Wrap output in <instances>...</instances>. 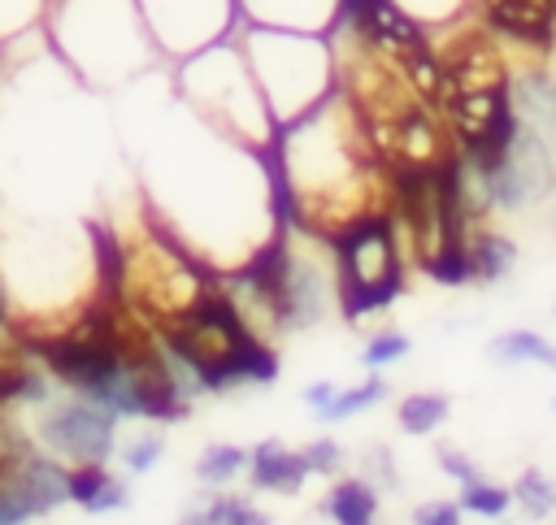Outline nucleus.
Here are the masks:
<instances>
[{
  "label": "nucleus",
  "instance_id": "27",
  "mask_svg": "<svg viewBox=\"0 0 556 525\" xmlns=\"http://www.w3.org/2000/svg\"><path fill=\"white\" fill-rule=\"evenodd\" d=\"M161 456H165V434H161V430H152V425L117 443V460H122V473H130V477H143V473H152V469L161 464Z\"/></svg>",
  "mask_w": 556,
  "mask_h": 525
},
{
  "label": "nucleus",
  "instance_id": "34",
  "mask_svg": "<svg viewBox=\"0 0 556 525\" xmlns=\"http://www.w3.org/2000/svg\"><path fill=\"white\" fill-rule=\"evenodd\" d=\"M334 395H339V386H334L330 377H317V382H308V386L300 390V399H304V408H308V412H313L317 421L326 417V408L334 404Z\"/></svg>",
  "mask_w": 556,
  "mask_h": 525
},
{
  "label": "nucleus",
  "instance_id": "23",
  "mask_svg": "<svg viewBox=\"0 0 556 525\" xmlns=\"http://www.w3.org/2000/svg\"><path fill=\"white\" fill-rule=\"evenodd\" d=\"M513 508H517L526 521H534V525L552 521V516H556V477H552L547 469H539V464H526V469L513 477Z\"/></svg>",
  "mask_w": 556,
  "mask_h": 525
},
{
  "label": "nucleus",
  "instance_id": "11",
  "mask_svg": "<svg viewBox=\"0 0 556 525\" xmlns=\"http://www.w3.org/2000/svg\"><path fill=\"white\" fill-rule=\"evenodd\" d=\"M139 17L161 56L187 61L208 43H222L239 30L235 0H135Z\"/></svg>",
  "mask_w": 556,
  "mask_h": 525
},
{
  "label": "nucleus",
  "instance_id": "5",
  "mask_svg": "<svg viewBox=\"0 0 556 525\" xmlns=\"http://www.w3.org/2000/svg\"><path fill=\"white\" fill-rule=\"evenodd\" d=\"M43 30L61 61L91 87L130 82L161 56L135 0H52Z\"/></svg>",
  "mask_w": 556,
  "mask_h": 525
},
{
  "label": "nucleus",
  "instance_id": "10",
  "mask_svg": "<svg viewBox=\"0 0 556 525\" xmlns=\"http://www.w3.org/2000/svg\"><path fill=\"white\" fill-rule=\"evenodd\" d=\"M26 430H30L35 447L48 451L52 460H61L65 469L109 464L122 443V417L87 395H74V390H56L48 404H39L26 421Z\"/></svg>",
  "mask_w": 556,
  "mask_h": 525
},
{
  "label": "nucleus",
  "instance_id": "7",
  "mask_svg": "<svg viewBox=\"0 0 556 525\" xmlns=\"http://www.w3.org/2000/svg\"><path fill=\"white\" fill-rule=\"evenodd\" d=\"M252 78L278 121L291 126L317 104H326L339 91L334 74V48L330 35H300V30H269V26H239L235 30Z\"/></svg>",
  "mask_w": 556,
  "mask_h": 525
},
{
  "label": "nucleus",
  "instance_id": "20",
  "mask_svg": "<svg viewBox=\"0 0 556 525\" xmlns=\"http://www.w3.org/2000/svg\"><path fill=\"white\" fill-rule=\"evenodd\" d=\"M452 417V395L447 390H408L400 404H395V425L408 434V438H430L439 434V425Z\"/></svg>",
  "mask_w": 556,
  "mask_h": 525
},
{
  "label": "nucleus",
  "instance_id": "36",
  "mask_svg": "<svg viewBox=\"0 0 556 525\" xmlns=\"http://www.w3.org/2000/svg\"><path fill=\"white\" fill-rule=\"evenodd\" d=\"M178 525H208V516L200 512V503H191V508H187V512L178 516Z\"/></svg>",
  "mask_w": 556,
  "mask_h": 525
},
{
  "label": "nucleus",
  "instance_id": "37",
  "mask_svg": "<svg viewBox=\"0 0 556 525\" xmlns=\"http://www.w3.org/2000/svg\"><path fill=\"white\" fill-rule=\"evenodd\" d=\"M543 369H552V373H556V343H552V356H547V364H543Z\"/></svg>",
  "mask_w": 556,
  "mask_h": 525
},
{
  "label": "nucleus",
  "instance_id": "24",
  "mask_svg": "<svg viewBox=\"0 0 556 525\" xmlns=\"http://www.w3.org/2000/svg\"><path fill=\"white\" fill-rule=\"evenodd\" d=\"M391 399V382L382 377V373H365V382H356V386H339V395H334V404L326 408V425H334V421H348V417H361V412H369V408H378V404H387Z\"/></svg>",
  "mask_w": 556,
  "mask_h": 525
},
{
  "label": "nucleus",
  "instance_id": "22",
  "mask_svg": "<svg viewBox=\"0 0 556 525\" xmlns=\"http://www.w3.org/2000/svg\"><path fill=\"white\" fill-rule=\"evenodd\" d=\"M195 503L208 525H274V516L252 499V490H200Z\"/></svg>",
  "mask_w": 556,
  "mask_h": 525
},
{
  "label": "nucleus",
  "instance_id": "19",
  "mask_svg": "<svg viewBox=\"0 0 556 525\" xmlns=\"http://www.w3.org/2000/svg\"><path fill=\"white\" fill-rule=\"evenodd\" d=\"M552 356V338L530 330V325H513L486 338V360L500 369H521V364H547Z\"/></svg>",
  "mask_w": 556,
  "mask_h": 525
},
{
  "label": "nucleus",
  "instance_id": "12",
  "mask_svg": "<svg viewBox=\"0 0 556 525\" xmlns=\"http://www.w3.org/2000/svg\"><path fill=\"white\" fill-rule=\"evenodd\" d=\"M70 503V469L35 447V438L0 464V525H30Z\"/></svg>",
  "mask_w": 556,
  "mask_h": 525
},
{
  "label": "nucleus",
  "instance_id": "30",
  "mask_svg": "<svg viewBox=\"0 0 556 525\" xmlns=\"http://www.w3.org/2000/svg\"><path fill=\"white\" fill-rule=\"evenodd\" d=\"M52 0H0V48L43 26Z\"/></svg>",
  "mask_w": 556,
  "mask_h": 525
},
{
  "label": "nucleus",
  "instance_id": "14",
  "mask_svg": "<svg viewBox=\"0 0 556 525\" xmlns=\"http://www.w3.org/2000/svg\"><path fill=\"white\" fill-rule=\"evenodd\" d=\"M252 495H278V499H295L308 482L304 469V451L282 443V438H261L248 447V473H243Z\"/></svg>",
  "mask_w": 556,
  "mask_h": 525
},
{
  "label": "nucleus",
  "instance_id": "3",
  "mask_svg": "<svg viewBox=\"0 0 556 525\" xmlns=\"http://www.w3.org/2000/svg\"><path fill=\"white\" fill-rule=\"evenodd\" d=\"M156 338L191 404L204 395H230L239 386H269L282 369L278 347L243 321V312L222 291V278L200 308H191L178 325Z\"/></svg>",
  "mask_w": 556,
  "mask_h": 525
},
{
  "label": "nucleus",
  "instance_id": "21",
  "mask_svg": "<svg viewBox=\"0 0 556 525\" xmlns=\"http://www.w3.org/2000/svg\"><path fill=\"white\" fill-rule=\"evenodd\" d=\"M200 490H230L248 473V447L239 443H208L191 464Z\"/></svg>",
  "mask_w": 556,
  "mask_h": 525
},
{
  "label": "nucleus",
  "instance_id": "9",
  "mask_svg": "<svg viewBox=\"0 0 556 525\" xmlns=\"http://www.w3.org/2000/svg\"><path fill=\"white\" fill-rule=\"evenodd\" d=\"M469 195L482 208V217H526L539 213L556 200V152L517 121V135L508 139V148L478 169H465Z\"/></svg>",
  "mask_w": 556,
  "mask_h": 525
},
{
  "label": "nucleus",
  "instance_id": "35",
  "mask_svg": "<svg viewBox=\"0 0 556 525\" xmlns=\"http://www.w3.org/2000/svg\"><path fill=\"white\" fill-rule=\"evenodd\" d=\"M17 334V321H13V304H9V291H4V278H0V338Z\"/></svg>",
  "mask_w": 556,
  "mask_h": 525
},
{
  "label": "nucleus",
  "instance_id": "13",
  "mask_svg": "<svg viewBox=\"0 0 556 525\" xmlns=\"http://www.w3.org/2000/svg\"><path fill=\"white\" fill-rule=\"evenodd\" d=\"M235 4H239V26H269L300 35H330L343 13V0H235Z\"/></svg>",
  "mask_w": 556,
  "mask_h": 525
},
{
  "label": "nucleus",
  "instance_id": "32",
  "mask_svg": "<svg viewBox=\"0 0 556 525\" xmlns=\"http://www.w3.org/2000/svg\"><path fill=\"white\" fill-rule=\"evenodd\" d=\"M434 464H439V473H443L447 482H456V490L482 477L478 460H473L465 447H456V443H439V447H434Z\"/></svg>",
  "mask_w": 556,
  "mask_h": 525
},
{
  "label": "nucleus",
  "instance_id": "1",
  "mask_svg": "<svg viewBox=\"0 0 556 525\" xmlns=\"http://www.w3.org/2000/svg\"><path fill=\"white\" fill-rule=\"evenodd\" d=\"M269 165L282 221L313 239L330 243L361 217L387 208V169L378 165L361 117L339 91L278 130Z\"/></svg>",
  "mask_w": 556,
  "mask_h": 525
},
{
  "label": "nucleus",
  "instance_id": "16",
  "mask_svg": "<svg viewBox=\"0 0 556 525\" xmlns=\"http://www.w3.org/2000/svg\"><path fill=\"white\" fill-rule=\"evenodd\" d=\"M70 503L83 508L87 516H109L130 508V486L109 464H78L70 469Z\"/></svg>",
  "mask_w": 556,
  "mask_h": 525
},
{
  "label": "nucleus",
  "instance_id": "4",
  "mask_svg": "<svg viewBox=\"0 0 556 525\" xmlns=\"http://www.w3.org/2000/svg\"><path fill=\"white\" fill-rule=\"evenodd\" d=\"M217 278L222 273H213L204 260H195L156 217L139 221L135 234L104 247L109 295L135 321H143L152 334H165L191 308H200L217 291Z\"/></svg>",
  "mask_w": 556,
  "mask_h": 525
},
{
  "label": "nucleus",
  "instance_id": "17",
  "mask_svg": "<svg viewBox=\"0 0 556 525\" xmlns=\"http://www.w3.org/2000/svg\"><path fill=\"white\" fill-rule=\"evenodd\" d=\"M317 512H321L330 525H378L382 490L369 486L361 473H343V477L330 482V490L321 495Z\"/></svg>",
  "mask_w": 556,
  "mask_h": 525
},
{
  "label": "nucleus",
  "instance_id": "31",
  "mask_svg": "<svg viewBox=\"0 0 556 525\" xmlns=\"http://www.w3.org/2000/svg\"><path fill=\"white\" fill-rule=\"evenodd\" d=\"M356 473L369 482V486H378L382 495H391V490H400V469H395V451L387 447V443H369L365 451H361V464H356Z\"/></svg>",
  "mask_w": 556,
  "mask_h": 525
},
{
  "label": "nucleus",
  "instance_id": "15",
  "mask_svg": "<svg viewBox=\"0 0 556 525\" xmlns=\"http://www.w3.org/2000/svg\"><path fill=\"white\" fill-rule=\"evenodd\" d=\"M513 113L556 152V74L547 65L530 61L526 69H513Z\"/></svg>",
  "mask_w": 556,
  "mask_h": 525
},
{
  "label": "nucleus",
  "instance_id": "25",
  "mask_svg": "<svg viewBox=\"0 0 556 525\" xmlns=\"http://www.w3.org/2000/svg\"><path fill=\"white\" fill-rule=\"evenodd\" d=\"M456 503H460V512H465V516L504 521V516L513 512V486H504V482H495V477H478V482L460 486Z\"/></svg>",
  "mask_w": 556,
  "mask_h": 525
},
{
  "label": "nucleus",
  "instance_id": "26",
  "mask_svg": "<svg viewBox=\"0 0 556 525\" xmlns=\"http://www.w3.org/2000/svg\"><path fill=\"white\" fill-rule=\"evenodd\" d=\"M408 351H413L408 330H400V325H374V330L365 334L361 364H365L369 373H387V369H391V364H400Z\"/></svg>",
  "mask_w": 556,
  "mask_h": 525
},
{
  "label": "nucleus",
  "instance_id": "29",
  "mask_svg": "<svg viewBox=\"0 0 556 525\" xmlns=\"http://www.w3.org/2000/svg\"><path fill=\"white\" fill-rule=\"evenodd\" d=\"M300 451H304V469H308V477H326V482H334V477L348 473V451H343V443H339L334 434H317V438H308Z\"/></svg>",
  "mask_w": 556,
  "mask_h": 525
},
{
  "label": "nucleus",
  "instance_id": "28",
  "mask_svg": "<svg viewBox=\"0 0 556 525\" xmlns=\"http://www.w3.org/2000/svg\"><path fill=\"white\" fill-rule=\"evenodd\" d=\"M413 22H421L426 30L439 26H460L473 17V0H395Z\"/></svg>",
  "mask_w": 556,
  "mask_h": 525
},
{
  "label": "nucleus",
  "instance_id": "33",
  "mask_svg": "<svg viewBox=\"0 0 556 525\" xmlns=\"http://www.w3.org/2000/svg\"><path fill=\"white\" fill-rule=\"evenodd\" d=\"M408 525H465V512L456 499H421L408 512Z\"/></svg>",
  "mask_w": 556,
  "mask_h": 525
},
{
  "label": "nucleus",
  "instance_id": "2",
  "mask_svg": "<svg viewBox=\"0 0 556 525\" xmlns=\"http://www.w3.org/2000/svg\"><path fill=\"white\" fill-rule=\"evenodd\" d=\"M222 291L243 312V321L269 343L317 330L339 317V278L330 243L295 226H282V234L252 265L222 273Z\"/></svg>",
  "mask_w": 556,
  "mask_h": 525
},
{
  "label": "nucleus",
  "instance_id": "8",
  "mask_svg": "<svg viewBox=\"0 0 556 525\" xmlns=\"http://www.w3.org/2000/svg\"><path fill=\"white\" fill-rule=\"evenodd\" d=\"M334 278H339V317L361 325L391 312L408 291V252L391 208H378L330 239Z\"/></svg>",
  "mask_w": 556,
  "mask_h": 525
},
{
  "label": "nucleus",
  "instance_id": "18",
  "mask_svg": "<svg viewBox=\"0 0 556 525\" xmlns=\"http://www.w3.org/2000/svg\"><path fill=\"white\" fill-rule=\"evenodd\" d=\"M513 269H517V243L491 221L473 226L469 230V282L473 286H495Z\"/></svg>",
  "mask_w": 556,
  "mask_h": 525
},
{
  "label": "nucleus",
  "instance_id": "6",
  "mask_svg": "<svg viewBox=\"0 0 556 525\" xmlns=\"http://www.w3.org/2000/svg\"><path fill=\"white\" fill-rule=\"evenodd\" d=\"M178 95L182 104L222 139L252 148V152H269L278 139V121L252 78V65L239 48V39H222L200 48L195 56L178 61Z\"/></svg>",
  "mask_w": 556,
  "mask_h": 525
}]
</instances>
